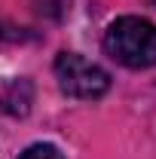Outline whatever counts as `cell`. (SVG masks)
Returning a JSON list of instances; mask_svg holds the SVG:
<instances>
[{"instance_id":"6da1fadb","label":"cell","mask_w":156,"mask_h":159,"mask_svg":"<svg viewBox=\"0 0 156 159\" xmlns=\"http://www.w3.org/2000/svg\"><path fill=\"white\" fill-rule=\"evenodd\" d=\"M104 49L113 61L126 67H156V25L138 16H122L107 28Z\"/></svg>"},{"instance_id":"7a4b0ae2","label":"cell","mask_w":156,"mask_h":159,"mask_svg":"<svg viewBox=\"0 0 156 159\" xmlns=\"http://www.w3.org/2000/svg\"><path fill=\"white\" fill-rule=\"evenodd\" d=\"M55 77H58L61 92L74 98H101L110 89L107 70H101L98 64L86 61L77 52H61L55 58Z\"/></svg>"},{"instance_id":"3957f363","label":"cell","mask_w":156,"mask_h":159,"mask_svg":"<svg viewBox=\"0 0 156 159\" xmlns=\"http://www.w3.org/2000/svg\"><path fill=\"white\" fill-rule=\"evenodd\" d=\"M19 159H64V156H61L58 147H52V144H34V147H28Z\"/></svg>"}]
</instances>
